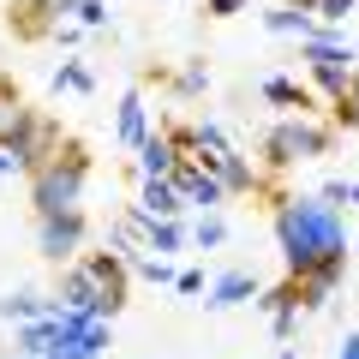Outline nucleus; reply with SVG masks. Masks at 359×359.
<instances>
[{
  "label": "nucleus",
  "mask_w": 359,
  "mask_h": 359,
  "mask_svg": "<svg viewBox=\"0 0 359 359\" xmlns=\"http://www.w3.org/2000/svg\"><path fill=\"white\" fill-rule=\"evenodd\" d=\"M269 228H276V252H282L287 276H323V282L341 287L347 276V228H341V204L330 198H299V192H276L269 210Z\"/></svg>",
  "instance_id": "nucleus-1"
},
{
  "label": "nucleus",
  "mask_w": 359,
  "mask_h": 359,
  "mask_svg": "<svg viewBox=\"0 0 359 359\" xmlns=\"http://www.w3.org/2000/svg\"><path fill=\"white\" fill-rule=\"evenodd\" d=\"M90 174H96L90 144L78 138V132H66V138L54 144L48 162H36V168L25 174V180H30V210H36V222H42V216H60V210H84Z\"/></svg>",
  "instance_id": "nucleus-2"
},
{
  "label": "nucleus",
  "mask_w": 359,
  "mask_h": 359,
  "mask_svg": "<svg viewBox=\"0 0 359 359\" xmlns=\"http://www.w3.org/2000/svg\"><path fill=\"white\" fill-rule=\"evenodd\" d=\"M335 138H341L335 120L287 114V120H276V126L257 138V162H264V174H294L299 162H323V156L335 150Z\"/></svg>",
  "instance_id": "nucleus-3"
},
{
  "label": "nucleus",
  "mask_w": 359,
  "mask_h": 359,
  "mask_svg": "<svg viewBox=\"0 0 359 359\" xmlns=\"http://www.w3.org/2000/svg\"><path fill=\"white\" fill-rule=\"evenodd\" d=\"M299 60H306V78L323 102L347 96V78H353V48H347L341 25H318L306 42H299Z\"/></svg>",
  "instance_id": "nucleus-4"
},
{
  "label": "nucleus",
  "mask_w": 359,
  "mask_h": 359,
  "mask_svg": "<svg viewBox=\"0 0 359 359\" xmlns=\"http://www.w3.org/2000/svg\"><path fill=\"white\" fill-rule=\"evenodd\" d=\"M60 138H66V126L48 114V108H36V102H30V108H25V120H18V126L6 132V144H0V150L13 156V168H18V174H30L36 162H48V156H54V144H60Z\"/></svg>",
  "instance_id": "nucleus-5"
},
{
  "label": "nucleus",
  "mask_w": 359,
  "mask_h": 359,
  "mask_svg": "<svg viewBox=\"0 0 359 359\" xmlns=\"http://www.w3.org/2000/svg\"><path fill=\"white\" fill-rule=\"evenodd\" d=\"M84 240H90V216H84V210H60V216H42L36 222V252L48 257L54 269L78 264V257H84Z\"/></svg>",
  "instance_id": "nucleus-6"
},
{
  "label": "nucleus",
  "mask_w": 359,
  "mask_h": 359,
  "mask_svg": "<svg viewBox=\"0 0 359 359\" xmlns=\"http://www.w3.org/2000/svg\"><path fill=\"white\" fill-rule=\"evenodd\" d=\"M60 0H6V30H13V42H25V48H36V42H54L60 36Z\"/></svg>",
  "instance_id": "nucleus-7"
},
{
  "label": "nucleus",
  "mask_w": 359,
  "mask_h": 359,
  "mask_svg": "<svg viewBox=\"0 0 359 359\" xmlns=\"http://www.w3.org/2000/svg\"><path fill=\"white\" fill-rule=\"evenodd\" d=\"M84 264L96 269V282H102V306H96V318H120L132 299V264L114 252V245H102V252H84Z\"/></svg>",
  "instance_id": "nucleus-8"
},
{
  "label": "nucleus",
  "mask_w": 359,
  "mask_h": 359,
  "mask_svg": "<svg viewBox=\"0 0 359 359\" xmlns=\"http://www.w3.org/2000/svg\"><path fill=\"white\" fill-rule=\"evenodd\" d=\"M168 180H174L180 198H186V204H198V210H222V204H228V186H222V174H216L210 162H198V156H180Z\"/></svg>",
  "instance_id": "nucleus-9"
},
{
  "label": "nucleus",
  "mask_w": 359,
  "mask_h": 359,
  "mask_svg": "<svg viewBox=\"0 0 359 359\" xmlns=\"http://www.w3.org/2000/svg\"><path fill=\"white\" fill-rule=\"evenodd\" d=\"M54 299H60L66 311H96L102 306V282H96V269L78 257V264H60V287H54Z\"/></svg>",
  "instance_id": "nucleus-10"
},
{
  "label": "nucleus",
  "mask_w": 359,
  "mask_h": 359,
  "mask_svg": "<svg viewBox=\"0 0 359 359\" xmlns=\"http://www.w3.org/2000/svg\"><path fill=\"white\" fill-rule=\"evenodd\" d=\"M257 294H264V282H257L252 269H228V276L210 282V299H204V306H210V311H233V306H245V299H257Z\"/></svg>",
  "instance_id": "nucleus-11"
},
{
  "label": "nucleus",
  "mask_w": 359,
  "mask_h": 359,
  "mask_svg": "<svg viewBox=\"0 0 359 359\" xmlns=\"http://www.w3.org/2000/svg\"><path fill=\"white\" fill-rule=\"evenodd\" d=\"M257 96H264V102H276V108H294V114H318L323 108V96L311 84H294V78H264V84H257Z\"/></svg>",
  "instance_id": "nucleus-12"
},
{
  "label": "nucleus",
  "mask_w": 359,
  "mask_h": 359,
  "mask_svg": "<svg viewBox=\"0 0 359 359\" xmlns=\"http://www.w3.org/2000/svg\"><path fill=\"white\" fill-rule=\"evenodd\" d=\"M138 210L150 222H180V210H186V198H180L174 180H144V192H138Z\"/></svg>",
  "instance_id": "nucleus-13"
},
{
  "label": "nucleus",
  "mask_w": 359,
  "mask_h": 359,
  "mask_svg": "<svg viewBox=\"0 0 359 359\" xmlns=\"http://www.w3.org/2000/svg\"><path fill=\"white\" fill-rule=\"evenodd\" d=\"M174 162H180V150H174V138H168V132L156 126L150 138L138 144V174H144V180H168V174H174Z\"/></svg>",
  "instance_id": "nucleus-14"
},
{
  "label": "nucleus",
  "mask_w": 359,
  "mask_h": 359,
  "mask_svg": "<svg viewBox=\"0 0 359 359\" xmlns=\"http://www.w3.org/2000/svg\"><path fill=\"white\" fill-rule=\"evenodd\" d=\"M144 138H150V114H144V90H126V96H120V144H126V150H138Z\"/></svg>",
  "instance_id": "nucleus-15"
},
{
  "label": "nucleus",
  "mask_w": 359,
  "mask_h": 359,
  "mask_svg": "<svg viewBox=\"0 0 359 359\" xmlns=\"http://www.w3.org/2000/svg\"><path fill=\"white\" fill-rule=\"evenodd\" d=\"M318 25H323V18L318 13H299V6H269V13H264V30H276V36H299V42H306Z\"/></svg>",
  "instance_id": "nucleus-16"
},
{
  "label": "nucleus",
  "mask_w": 359,
  "mask_h": 359,
  "mask_svg": "<svg viewBox=\"0 0 359 359\" xmlns=\"http://www.w3.org/2000/svg\"><path fill=\"white\" fill-rule=\"evenodd\" d=\"M25 108H30V102H25V90L13 84V72H0V144H6V132L25 120Z\"/></svg>",
  "instance_id": "nucleus-17"
},
{
  "label": "nucleus",
  "mask_w": 359,
  "mask_h": 359,
  "mask_svg": "<svg viewBox=\"0 0 359 359\" xmlns=\"http://www.w3.org/2000/svg\"><path fill=\"white\" fill-rule=\"evenodd\" d=\"M42 311H54V299L30 294V287H25V294H6V299H0V318H6V323H30V318H42Z\"/></svg>",
  "instance_id": "nucleus-18"
},
{
  "label": "nucleus",
  "mask_w": 359,
  "mask_h": 359,
  "mask_svg": "<svg viewBox=\"0 0 359 359\" xmlns=\"http://www.w3.org/2000/svg\"><path fill=\"white\" fill-rule=\"evenodd\" d=\"M222 240H228V222H222L216 210H204V222L192 228V245H198V252H216Z\"/></svg>",
  "instance_id": "nucleus-19"
},
{
  "label": "nucleus",
  "mask_w": 359,
  "mask_h": 359,
  "mask_svg": "<svg viewBox=\"0 0 359 359\" xmlns=\"http://www.w3.org/2000/svg\"><path fill=\"white\" fill-rule=\"evenodd\" d=\"M60 6L78 18V25H90V30H102V25H108V6H102V0H60Z\"/></svg>",
  "instance_id": "nucleus-20"
},
{
  "label": "nucleus",
  "mask_w": 359,
  "mask_h": 359,
  "mask_svg": "<svg viewBox=\"0 0 359 359\" xmlns=\"http://www.w3.org/2000/svg\"><path fill=\"white\" fill-rule=\"evenodd\" d=\"M198 90H210V66H204V60L186 66V72L174 78V96H198Z\"/></svg>",
  "instance_id": "nucleus-21"
},
{
  "label": "nucleus",
  "mask_w": 359,
  "mask_h": 359,
  "mask_svg": "<svg viewBox=\"0 0 359 359\" xmlns=\"http://www.w3.org/2000/svg\"><path fill=\"white\" fill-rule=\"evenodd\" d=\"M60 84L84 96V90H96V72H90V66H78V60H66V66H60Z\"/></svg>",
  "instance_id": "nucleus-22"
},
{
  "label": "nucleus",
  "mask_w": 359,
  "mask_h": 359,
  "mask_svg": "<svg viewBox=\"0 0 359 359\" xmlns=\"http://www.w3.org/2000/svg\"><path fill=\"white\" fill-rule=\"evenodd\" d=\"M330 120H335L341 132H359V102H353V96H335V102H330Z\"/></svg>",
  "instance_id": "nucleus-23"
},
{
  "label": "nucleus",
  "mask_w": 359,
  "mask_h": 359,
  "mask_svg": "<svg viewBox=\"0 0 359 359\" xmlns=\"http://www.w3.org/2000/svg\"><path fill=\"white\" fill-rule=\"evenodd\" d=\"M353 13H359V0H318V18H323V25H347Z\"/></svg>",
  "instance_id": "nucleus-24"
},
{
  "label": "nucleus",
  "mask_w": 359,
  "mask_h": 359,
  "mask_svg": "<svg viewBox=\"0 0 359 359\" xmlns=\"http://www.w3.org/2000/svg\"><path fill=\"white\" fill-rule=\"evenodd\" d=\"M252 0H204V18H233V13H245Z\"/></svg>",
  "instance_id": "nucleus-25"
},
{
  "label": "nucleus",
  "mask_w": 359,
  "mask_h": 359,
  "mask_svg": "<svg viewBox=\"0 0 359 359\" xmlns=\"http://www.w3.org/2000/svg\"><path fill=\"white\" fill-rule=\"evenodd\" d=\"M174 287H180V294H204V269H180Z\"/></svg>",
  "instance_id": "nucleus-26"
},
{
  "label": "nucleus",
  "mask_w": 359,
  "mask_h": 359,
  "mask_svg": "<svg viewBox=\"0 0 359 359\" xmlns=\"http://www.w3.org/2000/svg\"><path fill=\"white\" fill-rule=\"evenodd\" d=\"M318 198H330V204H347V180H330V186H323Z\"/></svg>",
  "instance_id": "nucleus-27"
},
{
  "label": "nucleus",
  "mask_w": 359,
  "mask_h": 359,
  "mask_svg": "<svg viewBox=\"0 0 359 359\" xmlns=\"http://www.w3.org/2000/svg\"><path fill=\"white\" fill-rule=\"evenodd\" d=\"M48 359H96V353H84V347H54Z\"/></svg>",
  "instance_id": "nucleus-28"
},
{
  "label": "nucleus",
  "mask_w": 359,
  "mask_h": 359,
  "mask_svg": "<svg viewBox=\"0 0 359 359\" xmlns=\"http://www.w3.org/2000/svg\"><path fill=\"white\" fill-rule=\"evenodd\" d=\"M335 359H359V330H353V335L341 341V353H335Z\"/></svg>",
  "instance_id": "nucleus-29"
},
{
  "label": "nucleus",
  "mask_w": 359,
  "mask_h": 359,
  "mask_svg": "<svg viewBox=\"0 0 359 359\" xmlns=\"http://www.w3.org/2000/svg\"><path fill=\"white\" fill-rule=\"evenodd\" d=\"M276 6H299V13H318V0H276Z\"/></svg>",
  "instance_id": "nucleus-30"
},
{
  "label": "nucleus",
  "mask_w": 359,
  "mask_h": 359,
  "mask_svg": "<svg viewBox=\"0 0 359 359\" xmlns=\"http://www.w3.org/2000/svg\"><path fill=\"white\" fill-rule=\"evenodd\" d=\"M347 96H353V102H359V66H353V78H347Z\"/></svg>",
  "instance_id": "nucleus-31"
},
{
  "label": "nucleus",
  "mask_w": 359,
  "mask_h": 359,
  "mask_svg": "<svg viewBox=\"0 0 359 359\" xmlns=\"http://www.w3.org/2000/svg\"><path fill=\"white\" fill-rule=\"evenodd\" d=\"M347 204H353V210H359V186H347Z\"/></svg>",
  "instance_id": "nucleus-32"
},
{
  "label": "nucleus",
  "mask_w": 359,
  "mask_h": 359,
  "mask_svg": "<svg viewBox=\"0 0 359 359\" xmlns=\"http://www.w3.org/2000/svg\"><path fill=\"white\" fill-rule=\"evenodd\" d=\"M282 359H294V353H282Z\"/></svg>",
  "instance_id": "nucleus-33"
}]
</instances>
